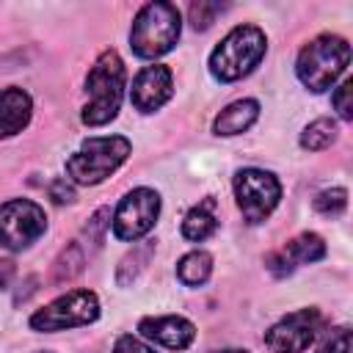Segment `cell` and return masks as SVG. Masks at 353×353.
<instances>
[{
  "mask_svg": "<svg viewBox=\"0 0 353 353\" xmlns=\"http://www.w3.org/2000/svg\"><path fill=\"white\" fill-rule=\"evenodd\" d=\"M47 232L44 210L30 199H8L0 204V245L6 251H25Z\"/></svg>",
  "mask_w": 353,
  "mask_h": 353,
  "instance_id": "ba28073f",
  "label": "cell"
},
{
  "mask_svg": "<svg viewBox=\"0 0 353 353\" xmlns=\"http://www.w3.org/2000/svg\"><path fill=\"white\" fill-rule=\"evenodd\" d=\"M347 63H350L347 39L336 33H320L309 44H303V50L298 52L295 74L309 91L320 94L336 83V77L347 69Z\"/></svg>",
  "mask_w": 353,
  "mask_h": 353,
  "instance_id": "277c9868",
  "label": "cell"
},
{
  "mask_svg": "<svg viewBox=\"0 0 353 353\" xmlns=\"http://www.w3.org/2000/svg\"><path fill=\"white\" fill-rule=\"evenodd\" d=\"M218 229V215H215V199H204L196 207L188 210V215L182 218V237L190 243H204L210 234H215Z\"/></svg>",
  "mask_w": 353,
  "mask_h": 353,
  "instance_id": "2e32d148",
  "label": "cell"
},
{
  "mask_svg": "<svg viewBox=\"0 0 353 353\" xmlns=\"http://www.w3.org/2000/svg\"><path fill=\"white\" fill-rule=\"evenodd\" d=\"M171 94H174V74L163 63L143 66L132 77L130 99H132V108L138 113H154V110H160L171 99Z\"/></svg>",
  "mask_w": 353,
  "mask_h": 353,
  "instance_id": "8fae6325",
  "label": "cell"
},
{
  "mask_svg": "<svg viewBox=\"0 0 353 353\" xmlns=\"http://www.w3.org/2000/svg\"><path fill=\"white\" fill-rule=\"evenodd\" d=\"M108 226H110V210L102 207V210H97V212L91 215V221L85 223V234H88V240H91L94 245H99V243H102V234H105Z\"/></svg>",
  "mask_w": 353,
  "mask_h": 353,
  "instance_id": "d4e9b609",
  "label": "cell"
},
{
  "mask_svg": "<svg viewBox=\"0 0 353 353\" xmlns=\"http://www.w3.org/2000/svg\"><path fill=\"white\" fill-rule=\"evenodd\" d=\"M265 52H268L265 33L256 25H237L210 52V72L221 83H234L251 74L262 63Z\"/></svg>",
  "mask_w": 353,
  "mask_h": 353,
  "instance_id": "3957f363",
  "label": "cell"
},
{
  "mask_svg": "<svg viewBox=\"0 0 353 353\" xmlns=\"http://www.w3.org/2000/svg\"><path fill=\"white\" fill-rule=\"evenodd\" d=\"M212 273V256L201 248L196 251H188L179 262H176V279L185 284V287H201Z\"/></svg>",
  "mask_w": 353,
  "mask_h": 353,
  "instance_id": "e0dca14e",
  "label": "cell"
},
{
  "mask_svg": "<svg viewBox=\"0 0 353 353\" xmlns=\"http://www.w3.org/2000/svg\"><path fill=\"white\" fill-rule=\"evenodd\" d=\"M113 353H157V350L149 347L143 339H138V336H132V334H124V336L116 339Z\"/></svg>",
  "mask_w": 353,
  "mask_h": 353,
  "instance_id": "484cf974",
  "label": "cell"
},
{
  "mask_svg": "<svg viewBox=\"0 0 353 353\" xmlns=\"http://www.w3.org/2000/svg\"><path fill=\"white\" fill-rule=\"evenodd\" d=\"M138 331L143 339L157 342L168 350H185L196 339V325L188 317L179 314H160V317H143L138 323Z\"/></svg>",
  "mask_w": 353,
  "mask_h": 353,
  "instance_id": "4fadbf2b",
  "label": "cell"
},
{
  "mask_svg": "<svg viewBox=\"0 0 353 353\" xmlns=\"http://www.w3.org/2000/svg\"><path fill=\"white\" fill-rule=\"evenodd\" d=\"M124 80H127L124 61L119 58L116 50H105L94 61V66L88 69V77H85L88 102L80 113L83 124L102 127L119 116V108L124 99Z\"/></svg>",
  "mask_w": 353,
  "mask_h": 353,
  "instance_id": "6da1fadb",
  "label": "cell"
},
{
  "mask_svg": "<svg viewBox=\"0 0 353 353\" xmlns=\"http://www.w3.org/2000/svg\"><path fill=\"white\" fill-rule=\"evenodd\" d=\"M237 207L248 223H262L281 201V182L265 168H240L232 179Z\"/></svg>",
  "mask_w": 353,
  "mask_h": 353,
  "instance_id": "52a82bcc",
  "label": "cell"
},
{
  "mask_svg": "<svg viewBox=\"0 0 353 353\" xmlns=\"http://www.w3.org/2000/svg\"><path fill=\"white\" fill-rule=\"evenodd\" d=\"M14 262H8V259H0V290H8V284H11V279H14Z\"/></svg>",
  "mask_w": 353,
  "mask_h": 353,
  "instance_id": "83f0119b",
  "label": "cell"
},
{
  "mask_svg": "<svg viewBox=\"0 0 353 353\" xmlns=\"http://www.w3.org/2000/svg\"><path fill=\"white\" fill-rule=\"evenodd\" d=\"M325 256V243L320 234L314 232H303L298 237H292L284 248L268 254L265 259V268L276 276V279H284L290 276L298 265H312V262H320Z\"/></svg>",
  "mask_w": 353,
  "mask_h": 353,
  "instance_id": "7c38bea8",
  "label": "cell"
},
{
  "mask_svg": "<svg viewBox=\"0 0 353 353\" xmlns=\"http://www.w3.org/2000/svg\"><path fill=\"white\" fill-rule=\"evenodd\" d=\"M317 353H350V328L347 325H336L325 334V339L320 342Z\"/></svg>",
  "mask_w": 353,
  "mask_h": 353,
  "instance_id": "603a6c76",
  "label": "cell"
},
{
  "mask_svg": "<svg viewBox=\"0 0 353 353\" xmlns=\"http://www.w3.org/2000/svg\"><path fill=\"white\" fill-rule=\"evenodd\" d=\"M50 199H52L55 204H69V201H74V188H72V182L63 179V176L52 179V182H50Z\"/></svg>",
  "mask_w": 353,
  "mask_h": 353,
  "instance_id": "4316f807",
  "label": "cell"
},
{
  "mask_svg": "<svg viewBox=\"0 0 353 353\" xmlns=\"http://www.w3.org/2000/svg\"><path fill=\"white\" fill-rule=\"evenodd\" d=\"M99 317V298L91 290H72L30 314V328L39 334H55L66 328L91 325Z\"/></svg>",
  "mask_w": 353,
  "mask_h": 353,
  "instance_id": "8992f818",
  "label": "cell"
},
{
  "mask_svg": "<svg viewBox=\"0 0 353 353\" xmlns=\"http://www.w3.org/2000/svg\"><path fill=\"white\" fill-rule=\"evenodd\" d=\"M212 353H248V350H240V347H226V350H212Z\"/></svg>",
  "mask_w": 353,
  "mask_h": 353,
  "instance_id": "f1b7e54d",
  "label": "cell"
},
{
  "mask_svg": "<svg viewBox=\"0 0 353 353\" xmlns=\"http://www.w3.org/2000/svg\"><path fill=\"white\" fill-rule=\"evenodd\" d=\"M160 215V193L152 188H132L113 212V234L116 240L135 243L146 237Z\"/></svg>",
  "mask_w": 353,
  "mask_h": 353,
  "instance_id": "9c48e42d",
  "label": "cell"
},
{
  "mask_svg": "<svg viewBox=\"0 0 353 353\" xmlns=\"http://www.w3.org/2000/svg\"><path fill=\"white\" fill-rule=\"evenodd\" d=\"M132 152V143L124 135H94L80 143L77 152L66 157V176L74 185H99L105 182Z\"/></svg>",
  "mask_w": 353,
  "mask_h": 353,
  "instance_id": "5b68a950",
  "label": "cell"
},
{
  "mask_svg": "<svg viewBox=\"0 0 353 353\" xmlns=\"http://www.w3.org/2000/svg\"><path fill=\"white\" fill-rule=\"evenodd\" d=\"M44 353H50V350H44Z\"/></svg>",
  "mask_w": 353,
  "mask_h": 353,
  "instance_id": "f546056e",
  "label": "cell"
},
{
  "mask_svg": "<svg viewBox=\"0 0 353 353\" xmlns=\"http://www.w3.org/2000/svg\"><path fill=\"white\" fill-rule=\"evenodd\" d=\"M223 11H226V6H221V3L199 0V3H190L188 17H190V25H193L196 30H207V28L215 22V17H218V14H223Z\"/></svg>",
  "mask_w": 353,
  "mask_h": 353,
  "instance_id": "7402d4cb",
  "label": "cell"
},
{
  "mask_svg": "<svg viewBox=\"0 0 353 353\" xmlns=\"http://www.w3.org/2000/svg\"><path fill=\"white\" fill-rule=\"evenodd\" d=\"M83 265H85L83 248H80L77 243H69V245L61 251V256L55 259V265H52V281H55V284L72 281V279L83 270Z\"/></svg>",
  "mask_w": 353,
  "mask_h": 353,
  "instance_id": "d6986e66",
  "label": "cell"
},
{
  "mask_svg": "<svg viewBox=\"0 0 353 353\" xmlns=\"http://www.w3.org/2000/svg\"><path fill=\"white\" fill-rule=\"evenodd\" d=\"M312 207L325 218H339L345 212V207H347V190L345 188H328V190L314 196Z\"/></svg>",
  "mask_w": 353,
  "mask_h": 353,
  "instance_id": "44dd1931",
  "label": "cell"
},
{
  "mask_svg": "<svg viewBox=\"0 0 353 353\" xmlns=\"http://www.w3.org/2000/svg\"><path fill=\"white\" fill-rule=\"evenodd\" d=\"M152 254H154V243H152V240H143V243L132 245V251H130V254L121 259V265H119V273H116L119 284H121V287L130 284V281L143 270V265L152 259Z\"/></svg>",
  "mask_w": 353,
  "mask_h": 353,
  "instance_id": "ffe728a7",
  "label": "cell"
},
{
  "mask_svg": "<svg viewBox=\"0 0 353 353\" xmlns=\"http://www.w3.org/2000/svg\"><path fill=\"white\" fill-rule=\"evenodd\" d=\"M33 99L28 91L11 85L0 91V138H11L30 124Z\"/></svg>",
  "mask_w": 353,
  "mask_h": 353,
  "instance_id": "5bb4252c",
  "label": "cell"
},
{
  "mask_svg": "<svg viewBox=\"0 0 353 353\" xmlns=\"http://www.w3.org/2000/svg\"><path fill=\"white\" fill-rule=\"evenodd\" d=\"M320 328H323L320 309L314 306L298 309L265 331V347L270 353H303L317 339Z\"/></svg>",
  "mask_w": 353,
  "mask_h": 353,
  "instance_id": "30bf717a",
  "label": "cell"
},
{
  "mask_svg": "<svg viewBox=\"0 0 353 353\" xmlns=\"http://www.w3.org/2000/svg\"><path fill=\"white\" fill-rule=\"evenodd\" d=\"M350 91H353V80L347 77V80H342V83L334 88V94H331V105H334V110L339 113V119H342V121H350V119H353Z\"/></svg>",
  "mask_w": 353,
  "mask_h": 353,
  "instance_id": "cb8c5ba5",
  "label": "cell"
},
{
  "mask_svg": "<svg viewBox=\"0 0 353 353\" xmlns=\"http://www.w3.org/2000/svg\"><path fill=\"white\" fill-rule=\"evenodd\" d=\"M336 121L334 119H314L312 124L303 127L301 132V146L306 152H323L336 141Z\"/></svg>",
  "mask_w": 353,
  "mask_h": 353,
  "instance_id": "ac0fdd59",
  "label": "cell"
},
{
  "mask_svg": "<svg viewBox=\"0 0 353 353\" xmlns=\"http://www.w3.org/2000/svg\"><path fill=\"white\" fill-rule=\"evenodd\" d=\"M182 33V14L168 0H154L141 6L130 28V47L138 58H160L174 50Z\"/></svg>",
  "mask_w": 353,
  "mask_h": 353,
  "instance_id": "7a4b0ae2",
  "label": "cell"
},
{
  "mask_svg": "<svg viewBox=\"0 0 353 353\" xmlns=\"http://www.w3.org/2000/svg\"><path fill=\"white\" fill-rule=\"evenodd\" d=\"M256 119H259V102H256V99H237V102L226 105V108L215 116L212 132H215V135H240V132H245Z\"/></svg>",
  "mask_w": 353,
  "mask_h": 353,
  "instance_id": "9a60e30c",
  "label": "cell"
}]
</instances>
